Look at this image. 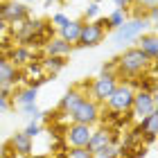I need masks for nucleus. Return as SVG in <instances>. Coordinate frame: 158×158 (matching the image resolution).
Masks as SVG:
<instances>
[{"instance_id":"obj_1","label":"nucleus","mask_w":158,"mask_h":158,"mask_svg":"<svg viewBox=\"0 0 158 158\" xmlns=\"http://www.w3.org/2000/svg\"><path fill=\"white\" fill-rule=\"evenodd\" d=\"M152 66L154 63L147 59V54L135 45V48L124 50V52L115 59V75H118V79L124 77V79H129V81H133V79H138L140 75L149 73Z\"/></svg>"},{"instance_id":"obj_2","label":"nucleus","mask_w":158,"mask_h":158,"mask_svg":"<svg viewBox=\"0 0 158 158\" xmlns=\"http://www.w3.org/2000/svg\"><path fill=\"white\" fill-rule=\"evenodd\" d=\"M104 39H106V16L84 20L75 48H95L99 43H104Z\"/></svg>"},{"instance_id":"obj_3","label":"nucleus","mask_w":158,"mask_h":158,"mask_svg":"<svg viewBox=\"0 0 158 158\" xmlns=\"http://www.w3.org/2000/svg\"><path fill=\"white\" fill-rule=\"evenodd\" d=\"M133 93L135 88L129 81H122L115 86V90L109 95V99H106V111L111 113H118V115H122V113H129L131 111V102H133Z\"/></svg>"},{"instance_id":"obj_4","label":"nucleus","mask_w":158,"mask_h":158,"mask_svg":"<svg viewBox=\"0 0 158 158\" xmlns=\"http://www.w3.org/2000/svg\"><path fill=\"white\" fill-rule=\"evenodd\" d=\"M70 120L77 122V124H88V127H95L99 118H102V109H99L97 102H93L90 97H84L81 102H77L73 109H70Z\"/></svg>"},{"instance_id":"obj_5","label":"nucleus","mask_w":158,"mask_h":158,"mask_svg":"<svg viewBox=\"0 0 158 158\" xmlns=\"http://www.w3.org/2000/svg\"><path fill=\"white\" fill-rule=\"evenodd\" d=\"M0 18L9 27H16L30 18V7L25 2H16V0H2L0 2Z\"/></svg>"},{"instance_id":"obj_6","label":"nucleus","mask_w":158,"mask_h":158,"mask_svg":"<svg viewBox=\"0 0 158 158\" xmlns=\"http://www.w3.org/2000/svg\"><path fill=\"white\" fill-rule=\"evenodd\" d=\"M118 84H120L118 75H99L97 79H93V81H90L88 97L93 99V102H97V104H104L106 99H109V95L115 90Z\"/></svg>"},{"instance_id":"obj_7","label":"nucleus","mask_w":158,"mask_h":158,"mask_svg":"<svg viewBox=\"0 0 158 158\" xmlns=\"http://www.w3.org/2000/svg\"><path fill=\"white\" fill-rule=\"evenodd\" d=\"M156 111V95L147 90H135L133 93V102H131V118L142 120L149 113Z\"/></svg>"},{"instance_id":"obj_8","label":"nucleus","mask_w":158,"mask_h":158,"mask_svg":"<svg viewBox=\"0 0 158 158\" xmlns=\"http://www.w3.org/2000/svg\"><path fill=\"white\" fill-rule=\"evenodd\" d=\"M145 27H147V20L145 18H133V20H129V23L120 25L115 30V34H113V39H115V43L135 41L140 34H145Z\"/></svg>"},{"instance_id":"obj_9","label":"nucleus","mask_w":158,"mask_h":158,"mask_svg":"<svg viewBox=\"0 0 158 158\" xmlns=\"http://www.w3.org/2000/svg\"><path fill=\"white\" fill-rule=\"evenodd\" d=\"M93 135V127L88 124H77V122H73V124L66 127V142L68 147H86L88 145Z\"/></svg>"},{"instance_id":"obj_10","label":"nucleus","mask_w":158,"mask_h":158,"mask_svg":"<svg viewBox=\"0 0 158 158\" xmlns=\"http://www.w3.org/2000/svg\"><path fill=\"white\" fill-rule=\"evenodd\" d=\"M111 142H115V135H113V131H111L109 127H102V129H97V131H93L86 149H88L93 156H97L106 145H111Z\"/></svg>"},{"instance_id":"obj_11","label":"nucleus","mask_w":158,"mask_h":158,"mask_svg":"<svg viewBox=\"0 0 158 158\" xmlns=\"http://www.w3.org/2000/svg\"><path fill=\"white\" fill-rule=\"evenodd\" d=\"M20 79H23V73H20V68H16V66H14V63L7 59L2 52H0V84L16 86Z\"/></svg>"},{"instance_id":"obj_12","label":"nucleus","mask_w":158,"mask_h":158,"mask_svg":"<svg viewBox=\"0 0 158 158\" xmlns=\"http://www.w3.org/2000/svg\"><path fill=\"white\" fill-rule=\"evenodd\" d=\"M5 56H7V59H9L16 68H23V66H27L30 61H34V52H32V48H27V45H11V48L5 52Z\"/></svg>"},{"instance_id":"obj_13","label":"nucleus","mask_w":158,"mask_h":158,"mask_svg":"<svg viewBox=\"0 0 158 158\" xmlns=\"http://www.w3.org/2000/svg\"><path fill=\"white\" fill-rule=\"evenodd\" d=\"M135 41H138V48L147 54V59L152 61V63H156V59H158V39H156V34L154 32L140 34Z\"/></svg>"},{"instance_id":"obj_14","label":"nucleus","mask_w":158,"mask_h":158,"mask_svg":"<svg viewBox=\"0 0 158 158\" xmlns=\"http://www.w3.org/2000/svg\"><path fill=\"white\" fill-rule=\"evenodd\" d=\"M43 48H45V56H68L75 50L73 43H66V41L59 39V36H52Z\"/></svg>"},{"instance_id":"obj_15","label":"nucleus","mask_w":158,"mask_h":158,"mask_svg":"<svg viewBox=\"0 0 158 158\" xmlns=\"http://www.w3.org/2000/svg\"><path fill=\"white\" fill-rule=\"evenodd\" d=\"M9 149L18 156H30L32 154V138H27L25 133H14L9 140Z\"/></svg>"},{"instance_id":"obj_16","label":"nucleus","mask_w":158,"mask_h":158,"mask_svg":"<svg viewBox=\"0 0 158 158\" xmlns=\"http://www.w3.org/2000/svg\"><path fill=\"white\" fill-rule=\"evenodd\" d=\"M81 25H84V18L68 20V25L59 30V39H63L66 43H73V45H75L77 39H79V32H81Z\"/></svg>"},{"instance_id":"obj_17","label":"nucleus","mask_w":158,"mask_h":158,"mask_svg":"<svg viewBox=\"0 0 158 158\" xmlns=\"http://www.w3.org/2000/svg\"><path fill=\"white\" fill-rule=\"evenodd\" d=\"M133 7L138 18H147V14L152 18L158 16V0H133Z\"/></svg>"},{"instance_id":"obj_18","label":"nucleus","mask_w":158,"mask_h":158,"mask_svg":"<svg viewBox=\"0 0 158 158\" xmlns=\"http://www.w3.org/2000/svg\"><path fill=\"white\" fill-rule=\"evenodd\" d=\"M14 102L18 106L25 104H36V88H30V86H23V88L14 90Z\"/></svg>"},{"instance_id":"obj_19","label":"nucleus","mask_w":158,"mask_h":158,"mask_svg":"<svg viewBox=\"0 0 158 158\" xmlns=\"http://www.w3.org/2000/svg\"><path fill=\"white\" fill-rule=\"evenodd\" d=\"M135 131L138 133H158V111L154 113H149L147 118H142L138 120V127H135Z\"/></svg>"},{"instance_id":"obj_20","label":"nucleus","mask_w":158,"mask_h":158,"mask_svg":"<svg viewBox=\"0 0 158 158\" xmlns=\"http://www.w3.org/2000/svg\"><path fill=\"white\" fill-rule=\"evenodd\" d=\"M41 63H43L45 75L50 77V75H56L61 68H66V56H45Z\"/></svg>"},{"instance_id":"obj_21","label":"nucleus","mask_w":158,"mask_h":158,"mask_svg":"<svg viewBox=\"0 0 158 158\" xmlns=\"http://www.w3.org/2000/svg\"><path fill=\"white\" fill-rule=\"evenodd\" d=\"M127 23V11H122V9H115V11H111L109 16H106V32H115L120 25H124Z\"/></svg>"},{"instance_id":"obj_22","label":"nucleus","mask_w":158,"mask_h":158,"mask_svg":"<svg viewBox=\"0 0 158 158\" xmlns=\"http://www.w3.org/2000/svg\"><path fill=\"white\" fill-rule=\"evenodd\" d=\"M25 75H30V79H34V77H45L43 63H41V61H30V63L25 66Z\"/></svg>"},{"instance_id":"obj_23","label":"nucleus","mask_w":158,"mask_h":158,"mask_svg":"<svg viewBox=\"0 0 158 158\" xmlns=\"http://www.w3.org/2000/svg\"><path fill=\"white\" fill-rule=\"evenodd\" d=\"M66 158H95L86 147H68Z\"/></svg>"},{"instance_id":"obj_24","label":"nucleus","mask_w":158,"mask_h":158,"mask_svg":"<svg viewBox=\"0 0 158 158\" xmlns=\"http://www.w3.org/2000/svg\"><path fill=\"white\" fill-rule=\"evenodd\" d=\"M113 156H120V147L115 145V142H111V145H106L102 152H99L95 158H113Z\"/></svg>"},{"instance_id":"obj_25","label":"nucleus","mask_w":158,"mask_h":158,"mask_svg":"<svg viewBox=\"0 0 158 158\" xmlns=\"http://www.w3.org/2000/svg\"><path fill=\"white\" fill-rule=\"evenodd\" d=\"M68 20H70V18L66 16V14H61V11H59V14H54V16L50 18V25H52L54 30H61V27H66V25H68Z\"/></svg>"},{"instance_id":"obj_26","label":"nucleus","mask_w":158,"mask_h":158,"mask_svg":"<svg viewBox=\"0 0 158 158\" xmlns=\"http://www.w3.org/2000/svg\"><path fill=\"white\" fill-rule=\"evenodd\" d=\"M20 111H23V113H27V115L32 118V122L41 118V111L36 109V104H25V106H20Z\"/></svg>"},{"instance_id":"obj_27","label":"nucleus","mask_w":158,"mask_h":158,"mask_svg":"<svg viewBox=\"0 0 158 158\" xmlns=\"http://www.w3.org/2000/svg\"><path fill=\"white\" fill-rule=\"evenodd\" d=\"M14 90H16V86H9V84H0V97L9 99V102H14Z\"/></svg>"},{"instance_id":"obj_28","label":"nucleus","mask_w":158,"mask_h":158,"mask_svg":"<svg viewBox=\"0 0 158 158\" xmlns=\"http://www.w3.org/2000/svg\"><path fill=\"white\" fill-rule=\"evenodd\" d=\"M97 14H99L97 2H90L88 7H86V11H84V20H93V18H97Z\"/></svg>"},{"instance_id":"obj_29","label":"nucleus","mask_w":158,"mask_h":158,"mask_svg":"<svg viewBox=\"0 0 158 158\" xmlns=\"http://www.w3.org/2000/svg\"><path fill=\"white\" fill-rule=\"evenodd\" d=\"M23 133L27 135V138H34V135H39V133H41V127L36 124V122H30V124H27V129H25Z\"/></svg>"},{"instance_id":"obj_30","label":"nucleus","mask_w":158,"mask_h":158,"mask_svg":"<svg viewBox=\"0 0 158 158\" xmlns=\"http://www.w3.org/2000/svg\"><path fill=\"white\" fill-rule=\"evenodd\" d=\"M113 2H115V7L122 9V11H127L129 7H133V0H113Z\"/></svg>"},{"instance_id":"obj_31","label":"nucleus","mask_w":158,"mask_h":158,"mask_svg":"<svg viewBox=\"0 0 158 158\" xmlns=\"http://www.w3.org/2000/svg\"><path fill=\"white\" fill-rule=\"evenodd\" d=\"M7 32H9V25H7L5 20L0 18V39H5V34H7Z\"/></svg>"},{"instance_id":"obj_32","label":"nucleus","mask_w":158,"mask_h":158,"mask_svg":"<svg viewBox=\"0 0 158 158\" xmlns=\"http://www.w3.org/2000/svg\"><path fill=\"white\" fill-rule=\"evenodd\" d=\"M9 106H11V102H9V99L0 97V111H9Z\"/></svg>"},{"instance_id":"obj_33","label":"nucleus","mask_w":158,"mask_h":158,"mask_svg":"<svg viewBox=\"0 0 158 158\" xmlns=\"http://www.w3.org/2000/svg\"><path fill=\"white\" fill-rule=\"evenodd\" d=\"M45 2L50 5V2H63V0H45Z\"/></svg>"},{"instance_id":"obj_34","label":"nucleus","mask_w":158,"mask_h":158,"mask_svg":"<svg viewBox=\"0 0 158 158\" xmlns=\"http://www.w3.org/2000/svg\"><path fill=\"white\" fill-rule=\"evenodd\" d=\"M20 2H25V5H27V2H36V0H20Z\"/></svg>"},{"instance_id":"obj_35","label":"nucleus","mask_w":158,"mask_h":158,"mask_svg":"<svg viewBox=\"0 0 158 158\" xmlns=\"http://www.w3.org/2000/svg\"><path fill=\"white\" fill-rule=\"evenodd\" d=\"M36 158H50V156H36Z\"/></svg>"},{"instance_id":"obj_36","label":"nucleus","mask_w":158,"mask_h":158,"mask_svg":"<svg viewBox=\"0 0 158 158\" xmlns=\"http://www.w3.org/2000/svg\"><path fill=\"white\" fill-rule=\"evenodd\" d=\"M113 158H120V156H113Z\"/></svg>"},{"instance_id":"obj_37","label":"nucleus","mask_w":158,"mask_h":158,"mask_svg":"<svg viewBox=\"0 0 158 158\" xmlns=\"http://www.w3.org/2000/svg\"><path fill=\"white\" fill-rule=\"evenodd\" d=\"M95 2H99V0H95Z\"/></svg>"}]
</instances>
